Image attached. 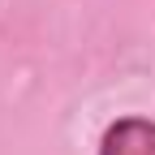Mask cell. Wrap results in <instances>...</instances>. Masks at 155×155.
I'll list each match as a JSON object with an SVG mask.
<instances>
[{"mask_svg":"<svg viewBox=\"0 0 155 155\" xmlns=\"http://www.w3.org/2000/svg\"><path fill=\"white\" fill-rule=\"evenodd\" d=\"M95 155H155V121L151 116H116L104 129Z\"/></svg>","mask_w":155,"mask_h":155,"instance_id":"6da1fadb","label":"cell"}]
</instances>
